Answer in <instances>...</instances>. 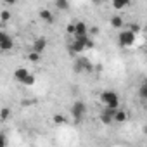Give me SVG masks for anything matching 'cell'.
Returning a JSON list of instances; mask_svg holds the SVG:
<instances>
[{"label":"cell","instance_id":"cell-15","mask_svg":"<svg viewBox=\"0 0 147 147\" xmlns=\"http://www.w3.org/2000/svg\"><path fill=\"white\" fill-rule=\"evenodd\" d=\"M78 61H80V64H82V67H83V71H94V64L87 59V57H78Z\"/></svg>","mask_w":147,"mask_h":147},{"label":"cell","instance_id":"cell-19","mask_svg":"<svg viewBox=\"0 0 147 147\" xmlns=\"http://www.w3.org/2000/svg\"><path fill=\"white\" fill-rule=\"evenodd\" d=\"M28 61L36 64V62L40 61V54H38V52H35V50H30V52H28Z\"/></svg>","mask_w":147,"mask_h":147},{"label":"cell","instance_id":"cell-9","mask_svg":"<svg viewBox=\"0 0 147 147\" xmlns=\"http://www.w3.org/2000/svg\"><path fill=\"white\" fill-rule=\"evenodd\" d=\"M14 49V40H12V36H5L2 42H0V52H11Z\"/></svg>","mask_w":147,"mask_h":147},{"label":"cell","instance_id":"cell-20","mask_svg":"<svg viewBox=\"0 0 147 147\" xmlns=\"http://www.w3.org/2000/svg\"><path fill=\"white\" fill-rule=\"evenodd\" d=\"M52 121L55 123V125H66V118H64V114H54L52 116Z\"/></svg>","mask_w":147,"mask_h":147},{"label":"cell","instance_id":"cell-11","mask_svg":"<svg viewBox=\"0 0 147 147\" xmlns=\"http://www.w3.org/2000/svg\"><path fill=\"white\" fill-rule=\"evenodd\" d=\"M28 73H30V71H28L26 67H18V69L14 71V80L21 83V82L26 78V75H28Z\"/></svg>","mask_w":147,"mask_h":147},{"label":"cell","instance_id":"cell-29","mask_svg":"<svg viewBox=\"0 0 147 147\" xmlns=\"http://www.w3.org/2000/svg\"><path fill=\"white\" fill-rule=\"evenodd\" d=\"M92 2H94V4H99V2H100V0H92Z\"/></svg>","mask_w":147,"mask_h":147},{"label":"cell","instance_id":"cell-17","mask_svg":"<svg viewBox=\"0 0 147 147\" xmlns=\"http://www.w3.org/2000/svg\"><path fill=\"white\" fill-rule=\"evenodd\" d=\"M55 9L59 11H67L69 9V0H55Z\"/></svg>","mask_w":147,"mask_h":147},{"label":"cell","instance_id":"cell-7","mask_svg":"<svg viewBox=\"0 0 147 147\" xmlns=\"http://www.w3.org/2000/svg\"><path fill=\"white\" fill-rule=\"evenodd\" d=\"M38 18H40L43 23H47V24H52V23H54V14L50 12V9L42 7V9H40V12H38Z\"/></svg>","mask_w":147,"mask_h":147},{"label":"cell","instance_id":"cell-14","mask_svg":"<svg viewBox=\"0 0 147 147\" xmlns=\"http://www.w3.org/2000/svg\"><path fill=\"white\" fill-rule=\"evenodd\" d=\"M109 23H111V26H113V28H116V30H119V28H121V26L125 24V19H123L121 16H113Z\"/></svg>","mask_w":147,"mask_h":147},{"label":"cell","instance_id":"cell-28","mask_svg":"<svg viewBox=\"0 0 147 147\" xmlns=\"http://www.w3.org/2000/svg\"><path fill=\"white\" fill-rule=\"evenodd\" d=\"M7 35H9V33H5V31H0V42H2V40L7 36Z\"/></svg>","mask_w":147,"mask_h":147},{"label":"cell","instance_id":"cell-23","mask_svg":"<svg viewBox=\"0 0 147 147\" xmlns=\"http://www.w3.org/2000/svg\"><path fill=\"white\" fill-rule=\"evenodd\" d=\"M140 30H142V28H140V24H138V23H133V24H130V31H131V33L138 35V33H140Z\"/></svg>","mask_w":147,"mask_h":147},{"label":"cell","instance_id":"cell-22","mask_svg":"<svg viewBox=\"0 0 147 147\" xmlns=\"http://www.w3.org/2000/svg\"><path fill=\"white\" fill-rule=\"evenodd\" d=\"M83 45H85V49H94V47H95V42H94V38L87 36L85 42H83Z\"/></svg>","mask_w":147,"mask_h":147},{"label":"cell","instance_id":"cell-24","mask_svg":"<svg viewBox=\"0 0 147 147\" xmlns=\"http://www.w3.org/2000/svg\"><path fill=\"white\" fill-rule=\"evenodd\" d=\"M7 145V137L5 133H0V147H5Z\"/></svg>","mask_w":147,"mask_h":147},{"label":"cell","instance_id":"cell-5","mask_svg":"<svg viewBox=\"0 0 147 147\" xmlns=\"http://www.w3.org/2000/svg\"><path fill=\"white\" fill-rule=\"evenodd\" d=\"M113 113H114V109H109V107H106V106H104L102 113L99 114L100 123H102V125H111V123H113Z\"/></svg>","mask_w":147,"mask_h":147},{"label":"cell","instance_id":"cell-27","mask_svg":"<svg viewBox=\"0 0 147 147\" xmlns=\"http://www.w3.org/2000/svg\"><path fill=\"white\" fill-rule=\"evenodd\" d=\"M2 2H4L5 5H9V7H11V5H14V4L18 2V0H2Z\"/></svg>","mask_w":147,"mask_h":147},{"label":"cell","instance_id":"cell-30","mask_svg":"<svg viewBox=\"0 0 147 147\" xmlns=\"http://www.w3.org/2000/svg\"><path fill=\"white\" fill-rule=\"evenodd\" d=\"M100 2H102V0H100Z\"/></svg>","mask_w":147,"mask_h":147},{"label":"cell","instance_id":"cell-10","mask_svg":"<svg viewBox=\"0 0 147 147\" xmlns=\"http://www.w3.org/2000/svg\"><path fill=\"white\" fill-rule=\"evenodd\" d=\"M83 50H85L83 40H76V38H75V42L69 45V52H71V54H82Z\"/></svg>","mask_w":147,"mask_h":147},{"label":"cell","instance_id":"cell-4","mask_svg":"<svg viewBox=\"0 0 147 147\" xmlns=\"http://www.w3.org/2000/svg\"><path fill=\"white\" fill-rule=\"evenodd\" d=\"M73 36H75L76 40H83L88 36V28L85 24V21H75V33H73Z\"/></svg>","mask_w":147,"mask_h":147},{"label":"cell","instance_id":"cell-16","mask_svg":"<svg viewBox=\"0 0 147 147\" xmlns=\"http://www.w3.org/2000/svg\"><path fill=\"white\" fill-rule=\"evenodd\" d=\"M35 82H36V76L33 75V73H28L26 78H24L21 83H23V85H26V87H31V85H35Z\"/></svg>","mask_w":147,"mask_h":147},{"label":"cell","instance_id":"cell-3","mask_svg":"<svg viewBox=\"0 0 147 147\" xmlns=\"http://www.w3.org/2000/svg\"><path fill=\"white\" fill-rule=\"evenodd\" d=\"M135 38H137L135 33H131L130 30H123V31H119V35H118V43H119L121 47H131V45L135 43Z\"/></svg>","mask_w":147,"mask_h":147},{"label":"cell","instance_id":"cell-13","mask_svg":"<svg viewBox=\"0 0 147 147\" xmlns=\"http://www.w3.org/2000/svg\"><path fill=\"white\" fill-rule=\"evenodd\" d=\"M11 19H12V14H11L9 9H4L2 12H0V24H7Z\"/></svg>","mask_w":147,"mask_h":147},{"label":"cell","instance_id":"cell-26","mask_svg":"<svg viewBox=\"0 0 147 147\" xmlns=\"http://www.w3.org/2000/svg\"><path fill=\"white\" fill-rule=\"evenodd\" d=\"M88 33L94 36V35H97V33H99V28H97V26H94V28H90V30H88Z\"/></svg>","mask_w":147,"mask_h":147},{"label":"cell","instance_id":"cell-18","mask_svg":"<svg viewBox=\"0 0 147 147\" xmlns=\"http://www.w3.org/2000/svg\"><path fill=\"white\" fill-rule=\"evenodd\" d=\"M131 0H113V7L114 9H125L126 5H130Z\"/></svg>","mask_w":147,"mask_h":147},{"label":"cell","instance_id":"cell-25","mask_svg":"<svg viewBox=\"0 0 147 147\" xmlns=\"http://www.w3.org/2000/svg\"><path fill=\"white\" fill-rule=\"evenodd\" d=\"M66 30H67V33H69V35H73V33H75V23H69Z\"/></svg>","mask_w":147,"mask_h":147},{"label":"cell","instance_id":"cell-6","mask_svg":"<svg viewBox=\"0 0 147 147\" xmlns=\"http://www.w3.org/2000/svg\"><path fill=\"white\" fill-rule=\"evenodd\" d=\"M126 119H128V113L125 109H121V107L114 109V113H113V123H125Z\"/></svg>","mask_w":147,"mask_h":147},{"label":"cell","instance_id":"cell-2","mask_svg":"<svg viewBox=\"0 0 147 147\" xmlns=\"http://www.w3.org/2000/svg\"><path fill=\"white\" fill-rule=\"evenodd\" d=\"M85 114H87V104L85 102L76 100L75 104L71 106V116H73V119H75L76 123H82L83 118H85Z\"/></svg>","mask_w":147,"mask_h":147},{"label":"cell","instance_id":"cell-21","mask_svg":"<svg viewBox=\"0 0 147 147\" xmlns=\"http://www.w3.org/2000/svg\"><path fill=\"white\" fill-rule=\"evenodd\" d=\"M138 95H140L142 100L147 99V83H142V85H140V88H138Z\"/></svg>","mask_w":147,"mask_h":147},{"label":"cell","instance_id":"cell-8","mask_svg":"<svg viewBox=\"0 0 147 147\" xmlns=\"http://www.w3.org/2000/svg\"><path fill=\"white\" fill-rule=\"evenodd\" d=\"M45 49H47V40H45L43 36H38V38L33 42V47H31V50H35V52L42 54V52H45Z\"/></svg>","mask_w":147,"mask_h":147},{"label":"cell","instance_id":"cell-1","mask_svg":"<svg viewBox=\"0 0 147 147\" xmlns=\"http://www.w3.org/2000/svg\"><path fill=\"white\" fill-rule=\"evenodd\" d=\"M100 102H102L106 107H109V109H118V107H119V97H118L116 92H113V90H104V92L100 94Z\"/></svg>","mask_w":147,"mask_h":147},{"label":"cell","instance_id":"cell-12","mask_svg":"<svg viewBox=\"0 0 147 147\" xmlns=\"http://www.w3.org/2000/svg\"><path fill=\"white\" fill-rule=\"evenodd\" d=\"M11 118H12L11 107H2V109H0V121H2V123H7Z\"/></svg>","mask_w":147,"mask_h":147}]
</instances>
